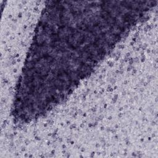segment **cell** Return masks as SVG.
I'll return each instance as SVG.
<instances>
[{
  "label": "cell",
  "mask_w": 158,
  "mask_h": 158,
  "mask_svg": "<svg viewBox=\"0 0 158 158\" xmlns=\"http://www.w3.org/2000/svg\"><path fill=\"white\" fill-rule=\"evenodd\" d=\"M19 77L41 99L62 102L120 41L109 12L91 1H48Z\"/></svg>",
  "instance_id": "1"
}]
</instances>
